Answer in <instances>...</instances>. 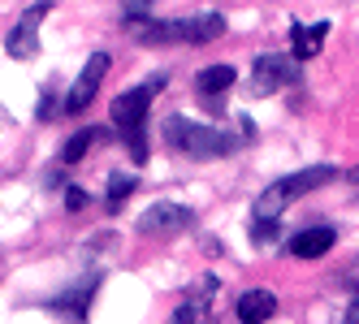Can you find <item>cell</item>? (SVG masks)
<instances>
[{"instance_id":"8992f818","label":"cell","mask_w":359,"mask_h":324,"mask_svg":"<svg viewBox=\"0 0 359 324\" xmlns=\"http://www.w3.org/2000/svg\"><path fill=\"white\" fill-rule=\"evenodd\" d=\"M290 78H294V65L286 52H264L251 65V91L255 95H273L277 87H290Z\"/></svg>"},{"instance_id":"7a4b0ae2","label":"cell","mask_w":359,"mask_h":324,"mask_svg":"<svg viewBox=\"0 0 359 324\" xmlns=\"http://www.w3.org/2000/svg\"><path fill=\"white\" fill-rule=\"evenodd\" d=\"M165 143L195 160H221L225 152L238 147V139H229L225 130L203 126V121H182V117H165Z\"/></svg>"},{"instance_id":"6da1fadb","label":"cell","mask_w":359,"mask_h":324,"mask_svg":"<svg viewBox=\"0 0 359 324\" xmlns=\"http://www.w3.org/2000/svg\"><path fill=\"white\" fill-rule=\"evenodd\" d=\"M165 87V73H156V78H147L139 83L135 91H126L113 99V126L121 130V139L130 143V156L143 164L147 160V139H143V126H147V108H151V99L161 95Z\"/></svg>"},{"instance_id":"7c38bea8","label":"cell","mask_w":359,"mask_h":324,"mask_svg":"<svg viewBox=\"0 0 359 324\" xmlns=\"http://www.w3.org/2000/svg\"><path fill=\"white\" fill-rule=\"evenodd\" d=\"M234 87V65H208V69H199L195 73V91L208 99H225V91Z\"/></svg>"},{"instance_id":"277c9868","label":"cell","mask_w":359,"mask_h":324,"mask_svg":"<svg viewBox=\"0 0 359 324\" xmlns=\"http://www.w3.org/2000/svg\"><path fill=\"white\" fill-rule=\"evenodd\" d=\"M225 35V17L221 13H199V17H169V22H147L139 27L143 43H208Z\"/></svg>"},{"instance_id":"ac0fdd59","label":"cell","mask_w":359,"mask_h":324,"mask_svg":"<svg viewBox=\"0 0 359 324\" xmlns=\"http://www.w3.org/2000/svg\"><path fill=\"white\" fill-rule=\"evenodd\" d=\"M251 238L255 242H269L273 238V220H251Z\"/></svg>"},{"instance_id":"4fadbf2b","label":"cell","mask_w":359,"mask_h":324,"mask_svg":"<svg viewBox=\"0 0 359 324\" xmlns=\"http://www.w3.org/2000/svg\"><path fill=\"white\" fill-rule=\"evenodd\" d=\"M91 290H95V281L65 290L61 298H53V311H57V316H65L69 324H83V320H87V307H91Z\"/></svg>"},{"instance_id":"30bf717a","label":"cell","mask_w":359,"mask_h":324,"mask_svg":"<svg viewBox=\"0 0 359 324\" xmlns=\"http://www.w3.org/2000/svg\"><path fill=\"white\" fill-rule=\"evenodd\" d=\"M212 290H217V277H203L199 290L173 311V324H203V316H208V307H212Z\"/></svg>"},{"instance_id":"52a82bcc","label":"cell","mask_w":359,"mask_h":324,"mask_svg":"<svg viewBox=\"0 0 359 324\" xmlns=\"http://www.w3.org/2000/svg\"><path fill=\"white\" fill-rule=\"evenodd\" d=\"M104 73H109V52H91L87 69L79 73V83H74L69 95H65V113H69V117H79V113L91 104V99H95L100 83H104Z\"/></svg>"},{"instance_id":"e0dca14e","label":"cell","mask_w":359,"mask_h":324,"mask_svg":"<svg viewBox=\"0 0 359 324\" xmlns=\"http://www.w3.org/2000/svg\"><path fill=\"white\" fill-rule=\"evenodd\" d=\"M87 204H91V199H87L83 186H69V190H65V208H69V212H83Z\"/></svg>"},{"instance_id":"44dd1931","label":"cell","mask_w":359,"mask_h":324,"mask_svg":"<svg viewBox=\"0 0 359 324\" xmlns=\"http://www.w3.org/2000/svg\"><path fill=\"white\" fill-rule=\"evenodd\" d=\"M351 182H359V164H355V169H351Z\"/></svg>"},{"instance_id":"8fae6325","label":"cell","mask_w":359,"mask_h":324,"mask_svg":"<svg viewBox=\"0 0 359 324\" xmlns=\"http://www.w3.org/2000/svg\"><path fill=\"white\" fill-rule=\"evenodd\" d=\"M234 311H238L243 324H264L277 311V298H273V290H247V294H238Z\"/></svg>"},{"instance_id":"ba28073f","label":"cell","mask_w":359,"mask_h":324,"mask_svg":"<svg viewBox=\"0 0 359 324\" xmlns=\"http://www.w3.org/2000/svg\"><path fill=\"white\" fill-rule=\"evenodd\" d=\"M53 9V5H31L27 13H22V22L9 31V39H5V48H9V57H18V61H31L35 52H39V22H43V13Z\"/></svg>"},{"instance_id":"5bb4252c","label":"cell","mask_w":359,"mask_h":324,"mask_svg":"<svg viewBox=\"0 0 359 324\" xmlns=\"http://www.w3.org/2000/svg\"><path fill=\"white\" fill-rule=\"evenodd\" d=\"M329 35V22H316V27H303V22H294L290 27V43H294V61H307L320 52V43Z\"/></svg>"},{"instance_id":"3957f363","label":"cell","mask_w":359,"mask_h":324,"mask_svg":"<svg viewBox=\"0 0 359 324\" xmlns=\"http://www.w3.org/2000/svg\"><path fill=\"white\" fill-rule=\"evenodd\" d=\"M338 178V169L333 164H312V169H299V173H290V178H281V182H273L260 199H255V212H251V220H273L286 204H294V199H303L307 190H320L325 182H333Z\"/></svg>"},{"instance_id":"ffe728a7","label":"cell","mask_w":359,"mask_h":324,"mask_svg":"<svg viewBox=\"0 0 359 324\" xmlns=\"http://www.w3.org/2000/svg\"><path fill=\"white\" fill-rule=\"evenodd\" d=\"M346 324H359V294L351 298V307H346Z\"/></svg>"},{"instance_id":"9a60e30c","label":"cell","mask_w":359,"mask_h":324,"mask_svg":"<svg viewBox=\"0 0 359 324\" xmlns=\"http://www.w3.org/2000/svg\"><path fill=\"white\" fill-rule=\"evenodd\" d=\"M104 134V130H79V134H69L65 147H61V164H79L87 152H91V143Z\"/></svg>"},{"instance_id":"9c48e42d","label":"cell","mask_w":359,"mask_h":324,"mask_svg":"<svg viewBox=\"0 0 359 324\" xmlns=\"http://www.w3.org/2000/svg\"><path fill=\"white\" fill-rule=\"evenodd\" d=\"M333 242H338V234H333L329 225H312V230H303V234L290 238V255H299V260H320Z\"/></svg>"},{"instance_id":"d6986e66","label":"cell","mask_w":359,"mask_h":324,"mask_svg":"<svg viewBox=\"0 0 359 324\" xmlns=\"http://www.w3.org/2000/svg\"><path fill=\"white\" fill-rule=\"evenodd\" d=\"M121 13H126L121 22H139V17H147V13H151V5H126Z\"/></svg>"},{"instance_id":"5b68a950","label":"cell","mask_w":359,"mask_h":324,"mask_svg":"<svg viewBox=\"0 0 359 324\" xmlns=\"http://www.w3.org/2000/svg\"><path fill=\"white\" fill-rule=\"evenodd\" d=\"M191 220H195V212L182 208V204H151L139 216V234L143 238H173V234H182Z\"/></svg>"},{"instance_id":"2e32d148","label":"cell","mask_w":359,"mask_h":324,"mask_svg":"<svg viewBox=\"0 0 359 324\" xmlns=\"http://www.w3.org/2000/svg\"><path fill=\"white\" fill-rule=\"evenodd\" d=\"M130 195H135V178H130V173H113V178H109V208L117 212Z\"/></svg>"}]
</instances>
